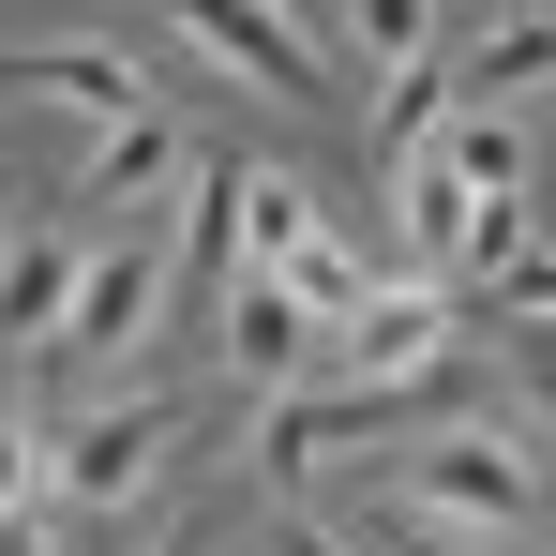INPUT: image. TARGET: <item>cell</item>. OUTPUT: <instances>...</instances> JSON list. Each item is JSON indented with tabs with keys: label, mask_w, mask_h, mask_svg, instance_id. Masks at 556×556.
<instances>
[{
	"label": "cell",
	"mask_w": 556,
	"mask_h": 556,
	"mask_svg": "<svg viewBox=\"0 0 556 556\" xmlns=\"http://www.w3.org/2000/svg\"><path fill=\"white\" fill-rule=\"evenodd\" d=\"M0 556H46V527H30V511H15V527H0Z\"/></svg>",
	"instance_id": "22"
},
{
	"label": "cell",
	"mask_w": 556,
	"mask_h": 556,
	"mask_svg": "<svg viewBox=\"0 0 556 556\" xmlns=\"http://www.w3.org/2000/svg\"><path fill=\"white\" fill-rule=\"evenodd\" d=\"M286 301H301V316H316V331H346V316H362V271H346V256H331V241H301V256H286Z\"/></svg>",
	"instance_id": "18"
},
{
	"label": "cell",
	"mask_w": 556,
	"mask_h": 556,
	"mask_svg": "<svg viewBox=\"0 0 556 556\" xmlns=\"http://www.w3.org/2000/svg\"><path fill=\"white\" fill-rule=\"evenodd\" d=\"M391 556H481L466 527H421V511H391Z\"/></svg>",
	"instance_id": "21"
},
{
	"label": "cell",
	"mask_w": 556,
	"mask_h": 556,
	"mask_svg": "<svg viewBox=\"0 0 556 556\" xmlns=\"http://www.w3.org/2000/svg\"><path fill=\"white\" fill-rule=\"evenodd\" d=\"M166 437H181V406H105V421H76V437L46 452V481H61L76 511H121V496H151Z\"/></svg>",
	"instance_id": "3"
},
{
	"label": "cell",
	"mask_w": 556,
	"mask_h": 556,
	"mask_svg": "<svg viewBox=\"0 0 556 556\" xmlns=\"http://www.w3.org/2000/svg\"><path fill=\"white\" fill-rule=\"evenodd\" d=\"M46 496V421H0V527Z\"/></svg>",
	"instance_id": "19"
},
{
	"label": "cell",
	"mask_w": 556,
	"mask_h": 556,
	"mask_svg": "<svg viewBox=\"0 0 556 556\" xmlns=\"http://www.w3.org/2000/svg\"><path fill=\"white\" fill-rule=\"evenodd\" d=\"M466 226H481V195H466L452 166L421 151V166H406V256H421V271L452 286V271H466Z\"/></svg>",
	"instance_id": "13"
},
{
	"label": "cell",
	"mask_w": 556,
	"mask_h": 556,
	"mask_svg": "<svg viewBox=\"0 0 556 556\" xmlns=\"http://www.w3.org/2000/svg\"><path fill=\"white\" fill-rule=\"evenodd\" d=\"M0 76H30V91H61V105H91V121H136V61L121 46H30V61H0Z\"/></svg>",
	"instance_id": "10"
},
{
	"label": "cell",
	"mask_w": 556,
	"mask_h": 556,
	"mask_svg": "<svg viewBox=\"0 0 556 556\" xmlns=\"http://www.w3.org/2000/svg\"><path fill=\"white\" fill-rule=\"evenodd\" d=\"M346 437H362V391H271V421H256V481H271V496H301Z\"/></svg>",
	"instance_id": "7"
},
{
	"label": "cell",
	"mask_w": 556,
	"mask_h": 556,
	"mask_svg": "<svg viewBox=\"0 0 556 556\" xmlns=\"http://www.w3.org/2000/svg\"><path fill=\"white\" fill-rule=\"evenodd\" d=\"M151 556H211V542H195V527H166V542H151Z\"/></svg>",
	"instance_id": "24"
},
{
	"label": "cell",
	"mask_w": 556,
	"mask_h": 556,
	"mask_svg": "<svg viewBox=\"0 0 556 556\" xmlns=\"http://www.w3.org/2000/svg\"><path fill=\"white\" fill-rule=\"evenodd\" d=\"M527 76H556V15H496V30L452 61V105H511Z\"/></svg>",
	"instance_id": "11"
},
{
	"label": "cell",
	"mask_w": 556,
	"mask_h": 556,
	"mask_svg": "<svg viewBox=\"0 0 556 556\" xmlns=\"http://www.w3.org/2000/svg\"><path fill=\"white\" fill-rule=\"evenodd\" d=\"M151 316H166V241L121 226L105 256H76V331H61V346H136Z\"/></svg>",
	"instance_id": "5"
},
{
	"label": "cell",
	"mask_w": 556,
	"mask_h": 556,
	"mask_svg": "<svg viewBox=\"0 0 556 556\" xmlns=\"http://www.w3.org/2000/svg\"><path fill=\"white\" fill-rule=\"evenodd\" d=\"M437 346H466V316H452V286H437V271L362 286V316H346V391H376V376H421Z\"/></svg>",
	"instance_id": "4"
},
{
	"label": "cell",
	"mask_w": 556,
	"mask_h": 556,
	"mask_svg": "<svg viewBox=\"0 0 556 556\" xmlns=\"http://www.w3.org/2000/svg\"><path fill=\"white\" fill-rule=\"evenodd\" d=\"M226 362H241V391H301V362H316V316H301L271 271H241V286H226Z\"/></svg>",
	"instance_id": "6"
},
{
	"label": "cell",
	"mask_w": 556,
	"mask_h": 556,
	"mask_svg": "<svg viewBox=\"0 0 556 556\" xmlns=\"http://www.w3.org/2000/svg\"><path fill=\"white\" fill-rule=\"evenodd\" d=\"M406 511L466 527V542H511L542 511V466H527V437H437V452H406Z\"/></svg>",
	"instance_id": "1"
},
{
	"label": "cell",
	"mask_w": 556,
	"mask_h": 556,
	"mask_svg": "<svg viewBox=\"0 0 556 556\" xmlns=\"http://www.w3.org/2000/svg\"><path fill=\"white\" fill-rule=\"evenodd\" d=\"M421 30H437V0H346V46H362L376 76H406V61H437Z\"/></svg>",
	"instance_id": "17"
},
{
	"label": "cell",
	"mask_w": 556,
	"mask_h": 556,
	"mask_svg": "<svg viewBox=\"0 0 556 556\" xmlns=\"http://www.w3.org/2000/svg\"><path fill=\"white\" fill-rule=\"evenodd\" d=\"M316 241V195H301V166H241V256L256 271H286Z\"/></svg>",
	"instance_id": "14"
},
{
	"label": "cell",
	"mask_w": 556,
	"mask_h": 556,
	"mask_svg": "<svg viewBox=\"0 0 556 556\" xmlns=\"http://www.w3.org/2000/svg\"><path fill=\"white\" fill-rule=\"evenodd\" d=\"M181 256H195V271H226V286H241V166H195V211H181ZM181 256H166V271H181Z\"/></svg>",
	"instance_id": "16"
},
{
	"label": "cell",
	"mask_w": 556,
	"mask_h": 556,
	"mask_svg": "<svg viewBox=\"0 0 556 556\" xmlns=\"http://www.w3.org/2000/svg\"><path fill=\"white\" fill-rule=\"evenodd\" d=\"M286 556H346V542H316V527H286Z\"/></svg>",
	"instance_id": "23"
},
{
	"label": "cell",
	"mask_w": 556,
	"mask_h": 556,
	"mask_svg": "<svg viewBox=\"0 0 556 556\" xmlns=\"http://www.w3.org/2000/svg\"><path fill=\"white\" fill-rule=\"evenodd\" d=\"M166 15H181L241 91H271V105H331V91H346V76L301 46V15H286V0H166Z\"/></svg>",
	"instance_id": "2"
},
{
	"label": "cell",
	"mask_w": 556,
	"mask_h": 556,
	"mask_svg": "<svg viewBox=\"0 0 556 556\" xmlns=\"http://www.w3.org/2000/svg\"><path fill=\"white\" fill-rule=\"evenodd\" d=\"M511 376H527V406L556 421V331H511Z\"/></svg>",
	"instance_id": "20"
},
{
	"label": "cell",
	"mask_w": 556,
	"mask_h": 556,
	"mask_svg": "<svg viewBox=\"0 0 556 556\" xmlns=\"http://www.w3.org/2000/svg\"><path fill=\"white\" fill-rule=\"evenodd\" d=\"M437 121H452V61H406V76L376 91V151H391V166H421V151H437Z\"/></svg>",
	"instance_id": "15"
},
{
	"label": "cell",
	"mask_w": 556,
	"mask_h": 556,
	"mask_svg": "<svg viewBox=\"0 0 556 556\" xmlns=\"http://www.w3.org/2000/svg\"><path fill=\"white\" fill-rule=\"evenodd\" d=\"M437 166L466 195H527V136H511V105H452L437 121Z\"/></svg>",
	"instance_id": "12"
},
{
	"label": "cell",
	"mask_w": 556,
	"mask_h": 556,
	"mask_svg": "<svg viewBox=\"0 0 556 556\" xmlns=\"http://www.w3.org/2000/svg\"><path fill=\"white\" fill-rule=\"evenodd\" d=\"M181 166H195V151H181V121H166V105H136V121H105V136H91L76 195H166Z\"/></svg>",
	"instance_id": "8"
},
{
	"label": "cell",
	"mask_w": 556,
	"mask_h": 556,
	"mask_svg": "<svg viewBox=\"0 0 556 556\" xmlns=\"http://www.w3.org/2000/svg\"><path fill=\"white\" fill-rule=\"evenodd\" d=\"M0 331H30V346L76 331V241H15L0 256Z\"/></svg>",
	"instance_id": "9"
}]
</instances>
